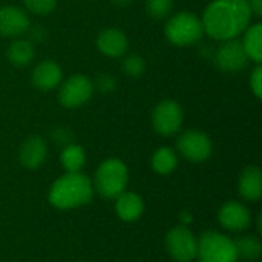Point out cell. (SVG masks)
I'll return each mask as SVG.
<instances>
[{
  "mask_svg": "<svg viewBox=\"0 0 262 262\" xmlns=\"http://www.w3.org/2000/svg\"><path fill=\"white\" fill-rule=\"evenodd\" d=\"M247 0H213L203 12L204 32L213 40L226 41L241 35L252 21Z\"/></svg>",
  "mask_w": 262,
  "mask_h": 262,
  "instance_id": "1",
  "label": "cell"
},
{
  "mask_svg": "<svg viewBox=\"0 0 262 262\" xmlns=\"http://www.w3.org/2000/svg\"><path fill=\"white\" fill-rule=\"evenodd\" d=\"M94 186L81 172H66L49 190V203L61 210L77 209L91 203Z\"/></svg>",
  "mask_w": 262,
  "mask_h": 262,
  "instance_id": "2",
  "label": "cell"
},
{
  "mask_svg": "<svg viewBox=\"0 0 262 262\" xmlns=\"http://www.w3.org/2000/svg\"><path fill=\"white\" fill-rule=\"evenodd\" d=\"M129 181V172L126 164L118 158H109L103 161L94 178L95 190L104 198H117L126 190Z\"/></svg>",
  "mask_w": 262,
  "mask_h": 262,
  "instance_id": "3",
  "label": "cell"
},
{
  "mask_svg": "<svg viewBox=\"0 0 262 262\" xmlns=\"http://www.w3.org/2000/svg\"><path fill=\"white\" fill-rule=\"evenodd\" d=\"M166 38L175 46H190L201 40L204 34L201 18L187 11H181L169 18L164 28Z\"/></svg>",
  "mask_w": 262,
  "mask_h": 262,
  "instance_id": "4",
  "label": "cell"
},
{
  "mask_svg": "<svg viewBox=\"0 0 262 262\" xmlns=\"http://www.w3.org/2000/svg\"><path fill=\"white\" fill-rule=\"evenodd\" d=\"M196 258L200 262H236L235 243L218 232H206L198 239Z\"/></svg>",
  "mask_w": 262,
  "mask_h": 262,
  "instance_id": "5",
  "label": "cell"
},
{
  "mask_svg": "<svg viewBox=\"0 0 262 262\" xmlns=\"http://www.w3.org/2000/svg\"><path fill=\"white\" fill-rule=\"evenodd\" d=\"M94 89V81L89 77L83 74H74L60 83L58 101L66 109L80 107L91 100Z\"/></svg>",
  "mask_w": 262,
  "mask_h": 262,
  "instance_id": "6",
  "label": "cell"
},
{
  "mask_svg": "<svg viewBox=\"0 0 262 262\" xmlns=\"http://www.w3.org/2000/svg\"><path fill=\"white\" fill-rule=\"evenodd\" d=\"M183 120V109L175 100H163L152 111V126L163 137L177 134L181 129Z\"/></svg>",
  "mask_w": 262,
  "mask_h": 262,
  "instance_id": "7",
  "label": "cell"
},
{
  "mask_svg": "<svg viewBox=\"0 0 262 262\" xmlns=\"http://www.w3.org/2000/svg\"><path fill=\"white\" fill-rule=\"evenodd\" d=\"M166 247L169 255L177 262H190L196 258L198 239L187 227L177 226L167 233Z\"/></svg>",
  "mask_w": 262,
  "mask_h": 262,
  "instance_id": "8",
  "label": "cell"
},
{
  "mask_svg": "<svg viewBox=\"0 0 262 262\" xmlns=\"http://www.w3.org/2000/svg\"><path fill=\"white\" fill-rule=\"evenodd\" d=\"M178 152L192 163H203L212 155V141L201 130H187L177 141Z\"/></svg>",
  "mask_w": 262,
  "mask_h": 262,
  "instance_id": "9",
  "label": "cell"
},
{
  "mask_svg": "<svg viewBox=\"0 0 262 262\" xmlns=\"http://www.w3.org/2000/svg\"><path fill=\"white\" fill-rule=\"evenodd\" d=\"M249 63V57L239 40H226L215 54V64L226 74H235L243 71Z\"/></svg>",
  "mask_w": 262,
  "mask_h": 262,
  "instance_id": "10",
  "label": "cell"
},
{
  "mask_svg": "<svg viewBox=\"0 0 262 262\" xmlns=\"http://www.w3.org/2000/svg\"><path fill=\"white\" fill-rule=\"evenodd\" d=\"M31 21L28 14L17 6L0 8V35L2 37H20L29 31Z\"/></svg>",
  "mask_w": 262,
  "mask_h": 262,
  "instance_id": "11",
  "label": "cell"
},
{
  "mask_svg": "<svg viewBox=\"0 0 262 262\" xmlns=\"http://www.w3.org/2000/svg\"><path fill=\"white\" fill-rule=\"evenodd\" d=\"M63 81V71L54 60H43L32 71V84L41 92H49Z\"/></svg>",
  "mask_w": 262,
  "mask_h": 262,
  "instance_id": "12",
  "label": "cell"
},
{
  "mask_svg": "<svg viewBox=\"0 0 262 262\" xmlns=\"http://www.w3.org/2000/svg\"><path fill=\"white\" fill-rule=\"evenodd\" d=\"M218 218H220V223H221L223 227H226L229 230H233V232L246 230L252 223V216H250L249 209L244 204L236 203V201L226 203L221 207V210L218 213Z\"/></svg>",
  "mask_w": 262,
  "mask_h": 262,
  "instance_id": "13",
  "label": "cell"
},
{
  "mask_svg": "<svg viewBox=\"0 0 262 262\" xmlns=\"http://www.w3.org/2000/svg\"><path fill=\"white\" fill-rule=\"evenodd\" d=\"M97 48L103 55L118 58V57H123L127 52L129 40H127V37H126V34L123 31H120L117 28H107V29H104V31H101L98 34Z\"/></svg>",
  "mask_w": 262,
  "mask_h": 262,
  "instance_id": "14",
  "label": "cell"
},
{
  "mask_svg": "<svg viewBox=\"0 0 262 262\" xmlns=\"http://www.w3.org/2000/svg\"><path fill=\"white\" fill-rule=\"evenodd\" d=\"M48 157V146L40 137H29L23 141L18 150V160L23 167L34 170L38 169Z\"/></svg>",
  "mask_w": 262,
  "mask_h": 262,
  "instance_id": "15",
  "label": "cell"
},
{
  "mask_svg": "<svg viewBox=\"0 0 262 262\" xmlns=\"http://www.w3.org/2000/svg\"><path fill=\"white\" fill-rule=\"evenodd\" d=\"M239 193L247 201H258L262 195V173L256 166H249L239 177Z\"/></svg>",
  "mask_w": 262,
  "mask_h": 262,
  "instance_id": "16",
  "label": "cell"
},
{
  "mask_svg": "<svg viewBox=\"0 0 262 262\" xmlns=\"http://www.w3.org/2000/svg\"><path fill=\"white\" fill-rule=\"evenodd\" d=\"M115 210L123 221L132 223V221H137L143 215L144 203L140 195L124 190L123 193H120L117 196Z\"/></svg>",
  "mask_w": 262,
  "mask_h": 262,
  "instance_id": "17",
  "label": "cell"
},
{
  "mask_svg": "<svg viewBox=\"0 0 262 262\" xmlns=\"http://www.w3.org/2000/svg\"><path fill=\"white\" fill-rule=\"evenodd\" d=\"M6 57H8V60H9V63L12 66H17V68L28 66L34 60V57H35L34 45L29 40L15 38L9 45V48L6 51Z\"/></svg>",
  "mask_w": 262,
  "mask_h": 262,
  "instance_id": "18",
  "label": "cell"
},
{
  "mask_svg": "<svg viewBox=\"0 0 262 262\" xmlns=\"http://www.w3.org/2000/svg\"><path fill=\"white\" fill-rule=\"evenodd\" d=\"M244 40L241 41L249 60L255 61L256 64L262 63V25L255 23L250 25L246 31Z\"/></svg>",
  "mask_w": 262,
  "mask_h": 262,
  "instance_id": "19",
  "label": "cell"
},
{
  "mask_svg": "<svg viewBox=\"0 0 262 262\" xmlns=\"http://www.w3.org/2000/svg\"><path fill=\"white\" fill-rule=\"evenodd\" d=\"M60 163L66 172H80L86 163V154L78 144H66L61 150Z\"/></svg>",
  "mask_w": 262,
  "mask_h": 262,
  "instance_id": "20",
  "label": "cell"
},
{
  "mask_svg": "<svg viewBox=\"0 0 262 262\" xmlns=\"http://www.w3.org/2000/svg\"><path fill=\"white\" fill-rule=\"evenodd\" d=\"M178 164L177 154L170 147H160L152 157V167L160 175H169Z\"/></svg>",
  "mask_w": 262,
  "mask_h": 262,
  "instance_id": "21",
  "label": "cell"
},
{
  "mask_svg": "<svg viewBox=\"0 0 262 262\" xmlns=\"http://www.w3.org/2000/svg\"><path fill=\"white\" fill-rule=\"evenodd\" d=\"M235 243L238 258L244 261H256L262 253V244L258 236H243L238 238Z\"/></svg>",
  "mask_w": 262,
  "mask_h": 262,
  "instance_id": "22",
  "label": "cell"
},
{
  "mask_svg": "<svg viewBox=\"0 0 262 262\" xmlns=\"http://www.w3.org/2000/svg\"><path fill=\"white\" fill-rule=\"evenodd\" d=\"M121 69L126 75H129L132 78H140L146 72V61L141 55L130 54L123 60Z\"/></svg>",
  "mask_w": 262,
  "mask_h": 262,
  "instance_id": "23",
  "label": "cell"
},
{
  "mask_svg": "<svg viewBox=\"0 0 262 262\" xmlns=\"http://www.w3.org/2000/svg\"><path fill=\"white\" fill-rule=\"evenodd\" d=\"M173 9V0H146V12L160 20L170 15Z\"/></svg>",
  "mask_w": 262,
  "mask_h": 262,
  "instance_id": "24",
  "label": "cell"
},
{
  "mask_svg": "<svg viewBox=\"0 0 262 262\" xmlns=\"http://www.w3.org/2000/svg\"><path fill=\"white\" fill-rule=\"evenodd\" d=\"M23 3L25 8L35 15H48L57 6V0H23Z\"/></svg>",
  "mask_w": 262,
  "mask_h": 262,
  "instance_id": "25",
  "label": "cell"
},
{
  "mask_svg": "<svg viewBox=\"0 0 262 262\" xmlns=\"http://www.w3.org/2000/svg\"><path fill=\"white\" fill-rule=\"evenodd\" d=\"M94 88H97L100 92H112L117 88V80L111 74H101L95 80Z\"/></svg>",
  "mask_w": 262,
  "mask_h": 262,
  "instance_id": "26",
  "label": "cell"
},
{
  "mask_svg": "<svg viewBox=\"0 0 262 262\" xmlns=\"http://www.w3.org/2000/svg\"><path fill=\"white\" fill-rule=\"evenodd\" d=\"M250 89L256 98L262 97V66L258 64L250 75Z\"/></svg>",
  "mask_w": 262,
  "mask_h": 262,
  "instance_id": "27",
  "label": "cell"
},
{
  "mask_svg": "<svg viewBox=\"0 0 262 262\" xmlns=\"http://www.w3.org/2000/svg\"><path fill=\"white\" fill-rule=\"evenodd\" d=\"M250 9H252V14L255 15H261L262 14V0H247Z\"/></svg>",
  "mask_w": 262,
  "mask_h": 262,
  "instance_id": "28",
  "label": "cell"
},
{
  "mask_svg": "<svg viewBox=\"0 0 262 262\" xmlns=\"http://www.w3.org/2000/svg\"><path fill=\"white\" fill-rule=\"evenodd\" d=\"M112 3L118 5V6H127L132 3V0H112Z\"/></svg>",
  "mask_w": 262,
  "mask_h": 262,
  "instance_id": "29",
  "label": "cell"
}]
</instances>
